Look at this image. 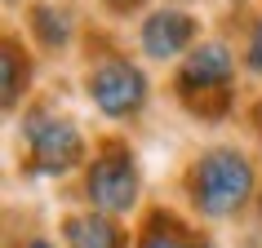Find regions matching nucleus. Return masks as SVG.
Returning a JSON list of instances; mask_svg holds the SVG:
<instances>
[{"label": "nucleus", "mask_w": 262, "mask_h": 248, "mask_svg": "<svg viewBox=\"0 0 262 248\" xmlns=\"http://www.w3.org/2000/svg\"><path fill=\"white\" fill-rule=\"evenodd\" d=\"M231 76H235V62H231V54H227V44L209 40V44H200V49L187 54V62H182V71H178V93L187 97L195 111H209L205 97H218V107H222Z\"/></svg>", "instance_id": "5"}, {"label": "nucleus", "mask_w": 262, "mask_h": 248, "mask_svg": "<svg viewBox=\"0 0 262 248\" xmlns=\"http://www.w3.org/2000/svg\"><path fill=\"white\" fill-rule=\"evenodd\" d=\"M18 49L14 44H5V107H14L18 102Z\"/></svg>", "instance_id": "10"}, {"label": "nucleus", "mask_w": 262, "mask_h": 248, "mask_svg": "<svg viewBox=\"0 0 262 248\" xmlns=\"http://www.w3.org/2000/svg\"><path fill=\"white\" fill-rule=\"evenodd\" d=\"M195 40V18L182 9H156L142 18V49L151 58H178L187 44Z\"/></svg>", "instance_id": "6"}, {"label": "nucleus", "mask_w": 262, "mask_h": 248, "mask_svg": "<svg viewBox=\"0 0 262 248\" xmlns=\"http://www.w3.org/2000/svg\"><path fill=\"white\" fill-rule=\"evenodd\" d=\"M200 248H213V244H200Z\"/></svg>", "instance_id": "14"}, {"label": "nucleus", "mask_w": 262, "mask_h": 248, "mask_svg": "<svg viewBox=\"0 0 262 248\" xmlns=\"http://www.w3.org/2000/svg\"><path fill=\"white\" fill-rule=\"evenodd\" d=\"M89 97H94V107L111 120H124V115H138L142 102H147V76H142L134 62H124V58H107V62H98L89 71V80H84Z\"/></svg>", "instance_id": "4"}, {"label": "nucleus", "mask_w": 262, "mask_h": 248, "mask_svg": "<svg viewBox=\"0 0 262 248\" xmlns=\"http://www.w3.org/2000/svg\"><path fill=\"white\" fill-rule=\"evenodd\" d=\"M138 248H200V244H191L169 217H151V226H147V235H142Z\"/></svg>", "instance_id": "9"}, {"label": "nucleus", "mask_w": 262, "mask_h": 248, "mask_svg": "<svg viewBox=\"0 0 262 248\" xmlns=\"http://www.w3.org/2000/svg\"><path fill=\"white\" fill-rule=\"evenodd\" d=\"M245 62H249V71H258L262 76V18L249 27V40H245Z\"/></svg>", "instance_id": "11"}, {"label": "nucleus", "mask_w": 262, "mask_h": 248, "mask_svg": "<svg viewBox=\"0 0 262 248\" xmlns=\"http://www.w3.org/2000/svg\"><path fill=\"white\" fill-rule=\"evenodd\" d=\"M67 248H124V231L107 213L67 217Z\"/></svg>", "instance_id": "7"}, {"label": "nucleus", "mask_w": 262, "mask_h": 248, "mask_svg": "<svg viewBox=\"0 0 262 248\" xmlns=\"http://www.w3.org/2000/svg\"><path fill=\"white\" fill-rule=\"evenodd\" d=\"M111 5H116V9H134L138 0H111Z\"/></svg>", "instance_id": "12"}, {"label": "nucleus", "mask_w": 262, "mask_h": 248, "mask_svg": "<svg viewBox=\"0 0 262 248\" xmlns=\"http://www.w3.org/2000/svg\"><path fill=\"white\" fill-rule=\"evenodd\" d=\"M23 138H27L31 164L40 173H67V168L80 164V155H84L80 129L49 107H31L23 115Z\"/></svg>", "instance_id": "2"}, {"label": "nucleus", "mask_w": 262, "mask_h": 248, "mask_svg": "<svg viewBox=\"0 0 262 248\" xmlns=\"http://www.w3.org/2000/svg\"><path fill=\"white\" fill-rule=\"evenodd\" d=\"M27 248H49V244H45V239H31V244Z\"/></svg>", "instance_id": "13"}, {"label": "nucleus", "mask_w": 262, "mask_h": 248, "mask_svg": "<svg viewBox=\"0 0 262 248\" xmlns=\"http://www.w3.org/2000/svg\"><path fill=\"white\" fill-rule=\"evenodd\" d=\"M31 31H36L40 44H49V49H58V44L71 40L67 14H58V9H49V5H36V9H31Z\"/></svg>", "instance_id": "8"}, {"label": "nucleus", "mask_w": 262, "mask_h": 248, "mask_svg": "<svg viewBox=\"0 0 262 248\" xmlns=\"http://www.w3.org/2000/svg\"><path fill=\"white\" fill-rule=\"evenodd\" d=\"M84 195L98 213H129L138 204V164H134V151L111 142L102 146V155L89 168V182H84Z\"/></svg>", "instance_id": "3"}, {"label": "nucleus", "mask_w": 262, "mask_h": 248, "mask_svg": "<svg viewBox=\"0 0 262 248\" xmlns=\"http://www.w3.org/2000/svg\"><path fill=\"white\" fill-rule=\"evenodd\" d=\"M187 191H191V204L205 217H231L253 195V164L231 146L205 151L187 173Z\"/></svg>", "instance_id": "1"}]
</instances>
